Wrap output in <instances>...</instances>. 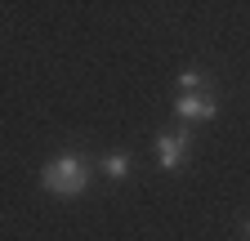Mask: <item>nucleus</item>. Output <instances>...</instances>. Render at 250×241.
Masks as SVG:
<instances>
[{"instance_id":"nucleus-1","label":"nucleus","mask_w":250,"mask_h":241,"mask_svg":"<svg viewBox=\"0 0 250 241\" xmlns=\"http://www.w3.org/2000/svg\"><path fill=\"white\" fill-rule=\"evenodd\" d=\"M41 188L54 192V197H81L89 188V161L81 152H58L41 170Z\"/></svg>"},{"instance_id":"nucleus-2","label":"nucleus","mask_w":250,"mask_h":241,"mask_svg":"<svg viewBox=\"0 0 250 241\" xmlns=\"http://www.w3.org/2000/svg\"><path fill=\"white\" fill-rule=\"evenodd\" d=\"M188 147H192V139H188V130L161 134V139H156V165H161V170H179V165L188 161Z\"/></svg>"},{"instance_id":"nucleus-3","label":"nucleus","mask_w":250,"mask_h":241,"mask_svg":"<svg viewBox=\"0 0 250 241\" xmlns=\"http://www.w3.org/2000/svg\"><path fill=\"white\" fill-rule=\"evenodd\" d=\"M174 116L179 120H214L219 116V103L206 94V89H201V94H179L174 99Z\"/></svg>"},{"instance_id":"nucleus-4","label":"nucleus","mask_w":250,"mask_h":241,"mask_svg":"<svg viewBox=\"0 0 250 241\" xmlns=\"http://www.w3.org/2000/svg\"><path fill=\"white\" fill-rule=\"evenodd\" d=\"M99 170H103L107 179H125V174H130V157H125V152H107V157L99 161Z\"/></svg>"},{"instance_id":"nucleus-5","label":"nucleus","mask_w":250,"mask_h":241,"mask_svg":"<svg viewBox=\"0 0 250 241\" xmlns=\"http://www.w3.org/2000/svg\"><path fill=\"white\" fill-rule=\"evenodd\" d=\"M201 72H179V89H183V94H201Z\"/></svg>"},{"instance_id":"nucleus-6","label":"nucleus","mask_w":250,"mask_h":241,"mask_svg":"<svg viewBox=\"0 0 250 241\" xmlns=\"http://www.w3.org/2000/svg\"><path fill=\"white\" fill-rule=\"evenodd\" d=\"M246 232H250V223H246Z\"/></svg>"}]
</instances>
